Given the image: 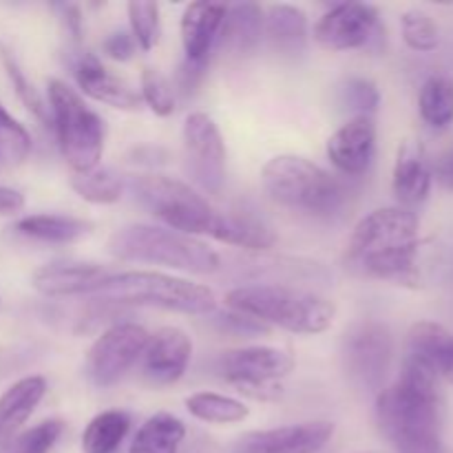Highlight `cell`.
<instances>
[{
    "label": "cell",
    "instance_id": "obj_1",
    "mask_svg": "<svg viewBox=\"0 0 453 453\" xmlns=\"http://www.w3.org/2000/svg\"><path fill=\"white\" fill-rule=\"evenodd\" d=\"M131 190L144 208H149L157 219L171 230L195 234H206L230 246L248 250H268L277 243L273 230L259 224L252 217L221 212L199 195L186 181L166 175L133 177Z\"/></svg>",
    "mask_w": 453,
    "mask_h": 453
},
{
    "label": "cell",
    "instance_id": "obj_2",
    "mask_svg": "<svg viewBox=\"0 0 453 453\" xmlns=\"http://www.w3.org/2000/svg\"><path fill=\"white\" fill-rule=\"evenodd\" d=\"M376 423L396 453H445L438 376L405 358L398 379L379 392Z\"/></svg>",
    "mask_w": 453,
    "mask_h": 453
},
{
    "label": "cell",
    "instance_id": "obj_3",
    "mask_svg": "<svg viewBox=\"0 0 453 453\" xmlns=\"http://www.w3.org/2000/svg\"><path fill=\"white\" fill-rule=\"evenodd\" d=\"M418 217L403 206L376 208L348 242V265L363 277L403 288L420 286Z\"/></svg>",
    "mask_w": 453,
    "mask_h": 453
},
{
    "label": "cell",
    "instance_id": "obj_4",
    "mask_svg": "<svg viewBox=\"0 0 453 453\" xmlns=\"http://www.w3.org/2000/svg\"><path fill=\"white\" fill-rule=\"evenodd\" d=\"M226 305L264 326L281 327L292 334H321L336 317V305L330 299L283 283L233 288L226 295Z\"/></svg>",
    "mask_w": 453,
    "mask_h": 453
},
{
    "label": "cell",
    "instance_id": "obj_5",
    "mask_svg": "<svg viewBox=\"0 0 453 453\" xmlns=\"http://www.w3.org/2000/svg\"><path fill=\"white\" fill-rule=\"evenodd\" d=\"M106 248L119 261L164 265L190 274H212L221 268V257L208 243L162 226H122L111 234Z\"/></svg>",
    "mask_w": 453,
    "mask_h": 453
},
{
    "label": "cell",
    "instance_id": "obj_6",
    "mask_svg": "<svg viewBox=\"0 0 453 453\" xmlns=\"http://www.w3.org/2000/svg\"><path fill=\"white\" fill-rule=\"evenodd\" d=\"M91 296L102 303L146 305L181 314H211L217 308L211 288L153 270L109 273Z\"/></svg>",
    "mask_w": 453,
    "mask_h": 453
},
{
    "label": "cell",
    "instance_id": "obj_7",
    "mask_svg": "<svg viewBox=\"0 0 453 453\" xmlns=\"http://www.w3.org/2000/svg\"><path fill=\"white\" fill-rule=\"evenodd\" d=\"M261 184L279 206L310 215H332L345 199V190L336 177L299 155L270 159L261 171Z\"/></svg>",
    "mask_w": 453,
    "mask_h": 453
},
{
    "label": "cell",
    "instance_id": "obj_8",
    "mask_svg": "<svg viewBox=\"0 0 453 453\" xmlns=\"http://www.w3.org/2000/svg\"><path fill=\"white\" fill-rule=\"evenodd\" d=\"M49 118L58 144L73 173L97 168L104 150V122L62 80H49Z\"/></svg>",
    "mask_w": 453,
    "mask_h": 453
},
{
    "label": "cell",
    "instance_id": "obj_9",
    "mask_svg": "<svg viewBox=\"0 0 453 453\" xmlns=\"http://www.w3.org/2000/svg\"><path fill=\"white\" fill-rule=\"evenodd\" d=\"M295 358L286 349L250 345L224 352L217 358V374L252 401L273 403L283 394L279 380L290 376Z\"/></svg>",
    "mask_w": 453,
    "mask_h": 453
},
{
    "label": "cell",
    "instance_id": "obj_10",
    "mask_svg": "<svg viewBox=\"0 0 453 453\" xmlns=\"http://www.w3.org/2000/svg\"><path fill=\"white\" fill-rule=\"evenodd\" d=\"M149 332L137 323H115L102 332L91 345L84 363V374L88 383L97 389H106L118 383L144 354L149 343Z\"/></svg>",
    "mask_w": 453,
    "mask_h": 453
},
{
    "label": "cell",
    "instance_id": "obj_11",
    "mask_svg": "<svg viewBox=\"0 0 453 453\" xmlns=\"http://www.w3.org/2000/svg\"><path fill=\"white\" fill-rule=\"evenodd\" d=\"M392 332L383 323L363 321L345 334V370L363 388L383 392L385 379H388L389 365H392Z\"/></svg>",
    "mask_w": 453,
    "mask_h": 453
},
{
    "label": "cell",
    "instance_id": "obj_12",
    "mask_svg": "<svg viewBox=\"0 0 453 453\" xmlns=\"http://www.w3.org/2000/svg\"><path fill=\"white\" fill-rule=\"evenodd\" d=\"M186 171L206 193H219L226 181V144L215 119L206 113H190L184 122Z\"/></svg>",
    "mask_w": 453,
    "mask_h": 453
},
{
    "label": "cell",
    "instance_id": "obj_13",
    "mask_svg": "<svg viewBox=\"0 0 453 453\" xmlns=\"http://www.w3.org/2000/svg\"><path fill=\"white\" fill-rule=\"evenodd\" d=\"M330 420H305L239 436L233 453H319L334 436Z\"/></svg>",
    "mask_w": 453,
    "mask_h": 453
},
{
    "label": "cell",
    "instance_id": "obj_14",
    "mask_svg": "<svg viewBox=\"0 0 453 453\" xmlns=\"http://www.w3.org/2000/svg\"><path fill=\"white\" fill-rule=\"evenodd\" d=\"M379 27V9L367 3H339L314 27V40L327 51L361 49Z\"/></svg>",
    "mask_w": 453,
    "mask_h": 453
},
{
    "label": "cell",
    "instance_id": "obj_15",
    "mask_svg": "<svg viewBox=\"0 0 453 453\" xmlns=\"http://www.w3.org/2000/svg\"><path fill=\"white\" fill-rule=\"evenodd\" d=\"M193 357V341L180 327H159L149 336L142 354V374L153 388L175 385L188 370Z\"/></svg>",
    "mask_w": 453,
    "mask_h": 453
},
{
    "label": "cell",
    "instance_id": "obj_16",
    "mask_svg": "<svg viewBox=\"0 0 453 453\" xmlns=\"http://www.w3.org/2000/svg\"><path fill=\"white\" fill-rule=\"evenodd\" d=\"M226 4L221 3H190L181 13V47L186 53V66L195 71L206 69L208 58L219 40L226 20Z\"/></svg>",
    "mask_w": 453,
    "mask_h": 453
},
{
    "label": "cell",
    "instance_id": "obj_17",
    "mask_svg": "<svg viewBox=\"0 0 453 453\" xmlns=\"http://www.w3.org/2000/svg\"><path fill=\"white\" fill-rule=\"evenodd\" d=\"M73 78L88 97L102 104L119 111H137L142 106L140 93L127 80L111 73L91 51H80L73 58Z\"/></svg>",
    "mask_w": 453,
    "mask_h": 453
},
{
    "label": "cell",
    "instance_id": "obj_18",
    "mask_svg": "<svg viewBox=\"0 0 453 453\" xmlns=\"http://www.w3.org/2000/svg\"><path fill=\"white\" fill-rule=\"evenodd\" d=\"M327 157L345 175H363L376 155V124L372 118H352L327 140Z\"/></svg>",
    "mask_w": 453,
    "mask_h": 453
},
{
    "label": "cell",
    "instance_id": "obj_19",
    "mask_svg": "<svg viewBox=\"0 0 453 453\" xmlns=\"http://www.w3.org/2000/svg\"><path fill=\"white\" fill-rule=\"evenodd\" d=\"M432 164L425 157L423 146L416 140H405L398 146L394 162L392 190L403 206H418L432 190Z\"/></svg>",
    "mask_w": 453,
    "mask_h": 453
},
{
    "label": "cell",
    "instance_id": "obj_20",
    "mask_svg": "<svg viewBox=\"0 0 453 453\" xmlns=\"http://www.w3.org/2000/svg\"><path fill=\"white\" fill-rule=\"evenodd\" d=\"M106 277L109 270L97 264H47L35 270L31 283L44 296H91Z\"/></svg>",
    "mask_w": 453,
    "mask_h": 453
},
{
    "label": "cell",
    "instance_id": "obj_21",
    "mask_svg": "<svg viewBox=\"0 0 453 453\" xmlns=\"http://www.w3.org/2000/svg\"><path fill=\"white\" fill-rule=\"evenodd\" d=\"M407 358L420 363L453 385V332L432 321H420L407 334Z\"/></svg>",
    "mask_w": 453,
    "mask_h": 453
},
{
    "label": "cell",
    "instance_id": "obj_22",
    "mask_svg": "<svg viewBox=\"0 0 453 453\" xmlns=\"http://www.w3.org/2000/svg\"><path fill=\"white\" fill-rule=\"evenodd\" d=\"M47 394L42 376H25L0 394V447L12 441Z\"/></svg>",
    "mask_w": 453,
    "mask_h": 453
},
{
    "label": "cell",
    "instance_id": "obj_23",
    "mask_svg": "<svg viewBox=\"0 0 453 453\" xmlns=\"http://www.w3.org/2000/svg\"><path fill=\"white\" fill-rule=\"evenodd\" d=\"M264 35V12L255 3H237L226 9V20L221 27V47L234 56H246L257 49Z\"/></svg>",
    "mask_w": 453,
    "mask_h": 453
},
{
    "label": "cell",
    "instance_id": "obj_24",
    "mask_svg": "<svg viewBox=\"0 0 453 453\" xmlns=\"http://www.w3.org/2000/svg\"><path fill=\"white\" fill-rule=\"evenodd\" d=\"M264 31L281 53H301L308 40V16L295 4H273L264 13Z\"/></svg>",
    "mask_w": 453,
    "mask_h": 453
},
{
    "label": "cell",
    "instance_id": "obj_25",
    "mask_svg": "<svg viewBox=\"0 0 453 453\" xmlns=\"http://www.w3.org/2000/svg\"><path fill=\"white\" fill-rule=\"evenodd\" d=\"M16 230L27 239L42 243H73L87 237L93 230V224L87 219L71 215H29L22 217L16 224Z\"/></svg>",
    "mask_w": 453,
    "mask_h": 453
},
{
    "label": "cell",
    "instance_id": "obj_26",
    "mask_svg": "<svg viewBox=\"0 0 453 453\" xmlns=\"http://www.w3.org/2000/svg\"><path fill=\"white\" fill-rule=\"evenodd\" d=\"M186 425L177 416L159 411L137 429L128 453H180Z\"/></svg>",
    "mask_w": 453,
    "mask_h": 453
},
{
    "label": "cell",
    "instance_id": "obj_27",
    "mask_svg": "<svg viewBox=\"0 0 453 453\" xmlns=\"http://www.w3.org/2000/svg\"><path fill=\"white\" fill-rule=\"evenodd\" d=\"M131 429V416L124 410H106L87 425L82 434L84 453H115Z\"/></svg>",
    "mask_w": 453,
    "mask_h": 453
},
{
    "label": "cell",
    "instance_id": "obj_28",
    "mask_svg": "<svg viewBox=\"0 0 453 453\" xmlns=\"http://www.w3.org/2000/svg\"><path fill=\"white\" fill-rule=\"evenodd\" d=\"M186 410L202 423L211 425H234L248 418L250 410L237 398L224 396L215 392H197L186 398Z\"/></svg>",
    "mask_w": 453,
    "mask_h": 453
},
{
    "label": "cell",
    "instance_id": "obj_29",
    "mask_svg": "<svg viewBox=\"0 0 453 453\" xmlns=\"http://www.w3.org/2000/svg\"><path fill=\"white\" fill-rule=\"evenodd\" d=\"M418 111L425 124L436 131L453 122V80L447 75H432L418 96Z\"/></svg>",
    "mask_w": 453,
    "mask_h": 453
},
{
    "label": "cell",
    "instance_id": "obj_30",
    "mask_svg": "<svg viewBox=\"0 0 453 453\" xmlns=\"http://www.w3.org/2000/svg\"><path fill=\"white\" fill-rule=\"evenodd\" d=\"M71 188L88 203L106 206L119 202L124 193V180L111 168H93L88 173H75L71 177Z\"/></svg>",
    "mask_w": 453,
    "mask_h": 453
},
{
    "label": "cell",
    "instance_id": "obj_31",
    "mask_svg": "<svg viewBox=\"0 0 453 453\" xmlns=\"http://www.w3.org/2000/svg\"><path fill=\"white\" fill-rule=\"evenodd\" d=\"M62 432H65L62 420H42L35 427L25 429V432L16 434L12 441L4 442L0 447V453H49L58 442V438L62 436Z\"/></svg>",
    "mask_w": 453,
    "mask_h": 453
},
{
    "label": "cell",
    "instance_id": "obj_32",
    "mask_svg": "<svg viewBox=\"0 0 453 453\" xmlns=\"http://www.w3.org/2000/svg\"><path fill=\"white\" fill-rule=\"evenodd\" d=\"M128 9V25H131V35L135 44L144 51H150L159 44L162 38V20H159V4L157 3H142L133 0L127 4Z\"/></svg>",
    "mask_w": 453,
    "mask_h": 453
},
{
    "label": "cell",
    "instance_id": "obj_33",
    "mask_svg": "<svg viewBox=\"0 0 453 453\" xmlns=\"http://www.w3.org/2000/svg\"><path fill=\"white\" fill-rule=\"evenodd\" d=\"M401 29L403 40H405L407 47L414 49V51L429 53L441 44V31H438V25L434 22V18L429 16V13L420 12V9H411V12L403 13Z\"/></svg>",
    "mask_w": 453,
    "mask_h": 453
},
{
    "label": "cell",
    "instance_id": "obj_34",
    "mask_svg": "<svg viewBox=\"0 0 453 453\" xmlns=\"http://www.w3.org/2000/svg\"><path fill=\"white\" fill-rule=\"evenodd\" d=\"M0 60H3L4 71H7L9 80H12L13 88H16V93H18V97H20L22 104H25L27 109H29L31 113L40 119V122H44V124L51 122V118H49V106L44 104V100L40 97V93L35 91L34 84L29 82V78H27L25 71L20 69V65H18L16 58H13L4 47H0Z\"/></svg>",
    "mask_w": 453,
    "mask_h": 453
},
{
    "label": "cell",
    "instance_id": "obj_35",
    "mask_svg": "<svg viewBox=\"0 0 453 453\" xmlns=\"http://www.w3.org/2000/svg\"><path fill=\"white\" fill-rule=\"evenodd\" d=\"M142 102L149 104L159 118H168L175 111V91H173L171 82L164 73L157 69H144L142 71Z\"/></svg>",
    "mask_w": 453,
    "mask_h": 453
},
{
    "label": "cell",
    "instance_id": "obj_36",
    "mask_svg": "<svg viewBox=\"0 0 453 453\" xmlns=\"http://www.w3.org/2000/svg\"><path fill=\"white\" fill-rule=\"evenodd\" d=\"M341 104L352 111L354 118H372L380 104V91L372 80L352 78L341 88Z\"/></svg>",
    "mask_w": 453,
    "mask_h": 453
},
{
    "label": "cell",
    "instance_id": "obj_37",
    "mask_svg": "<svg viewBox=\"0 0 453 453\" xmlns=\"http://www.w3.org/2000/svg\"><path fill=\"white\" fill-rule=\"evenodd\" d=\"M215 327L224 334L237 336V339H252V336H261L268 334L270 327L264 326L257 319L248 317V314L234 312V310H228V312H219L215 314Z\"/></svg>",
    "mask_w": 453,
    "mask_h": 453
},
{
    "label": "cell",
    "instance_id": "obj_38",
    "mask_svg": "<svg viewBox=\"0 0 453 453\" xmlns=\"http://www.w3.org/2000/svg\"><path fill=\"white\" fill-rule=\"evenodd\" d=\"M3 135L4 140L9 142V146L16 150L18 157L27 155V150L31 149V137L29 133H27V128L22 127L3 104H0V137Z\"/></svg>",
    "mask_w": 453,
    "mask_h": 453
},
{
    "label": "cell",
    "instance_id": "obj_39",
    "mask_svg": "<svg viewBox=\"0 0 453 453\" xmlns=\"http://www.w3.org/2000/svg\"><path fill=\"white\" fill-rule=\"evenodd\" d=\"M102 47H104V53L111 58V60L127 62L135 56L137 44L128 31L119 29V31H113V34H109V38L104 40V44H102Z\"/></svg>",
    "mask_w": 453,
    "mask_h": 453
},
{
    "label": "cell",
    "instance_id": "obj_40",
    "mask_svg": "<svg viewBox=\"0 0 453 453\" xmlns=\"http://www.w3.org/2000/svg\"><path fill=\"white\" fill-rule=\"evenodd\" d=\"M432 175L436 177L442 188L453 190V142L447 149H442L438 153V157L434 159Z\"/></svg>",
    "mask_w": 453,
    "mask_h": 453
},
{
    "label": "cell",
    "instance_id": "obj_41",
    "mask_svg": "<svg viewBox=\"0 0 453 453\" xmlns=\"http://www.w3.org/2000/svg\"><path fill=\"white\" fill-rule=\"evenodd\" d=\"M25 208V197L18 190L0 186V215H13Z\"/></svg>",
    "mask_w": 453,
    "mask_h": 453
},
{
    "label": "cell",
    "instance_id": "obj_42",
    "mask_svg": "<svg viewBox=\"0 0 453 453\" xmlns=\"http://www.w3.org/2000/svg\"><path fill=\"white\" fill-rule=\"evenodd\" d=\"M358 453H383V451H358Z\"/></svg>",
    "mask_w": 453,
    "mask_h": 453
},
{
    "label": "cell",
    "instance_id": "obj_43",
    "mask_svg": "<svg viewBox=\"0 0 453 453\" xmlns=\"http://www.w3.org/2000/svg\"><path fill=\"white\" fill-rule=\"evenodd\" d=\"M0 149H3V142H0Z\"/></svg>",
    "mask_w": 453,
    "mask_h": 453
}]
</instances>
